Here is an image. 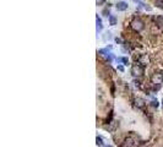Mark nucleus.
Instances as JSON below:
<instances>
[{
    "label": "nucleus",
    "instance_id": "obj_8",
    "mask_svg": "<svg viewBox=\"0 0 163 147\" xmlns=\"http://www.w3.org/2000/svg\"><path fill=\"white\" fill-rule=\"evenodd\" d=\"M108 18H109V23H110V25H112V26L117 25V18L114 17L113 15H110V16H109V17H108Z\"/></svg>",
    "mask_w": 163,
    "mask_h": 147
},
{
    "label": "nucleus",
    "instance_id": "obj_13",
    "mask_svg": "<svg viewBox=\"0 0 163 147\" xmlns=\"http://www.w3.org/2000/svg\"><path fill=\"white\" fill-rule=\"evenodd\" d=\"M151 105H152V107H155V108H158V105H160V103H158V100L153 99L152 102H151Z\"/></svg>",
    "mask_w": 163,
    "mask_h": 147
},
{
    "label": "nucleus",
    "instance_id": "obj_12",
    "mask_svg": "<svg viewBox=\"0 0 163 147\" xmlns=\"http://www.w3.org/2000/svg\"><path fill=\"white\" fill-rule=\"evenodd\" d=\"M118 61H123L125 65H128L129 59H128V58H119V59H118Z\"/></svg>",
    "mask_w": 163,
    "mask_h": 147
},
{
    "label": "nucleus",
    "instance_id": "obj_16",
    "mask_svg": "<svg viewBox=\"0 0 163 147\" xmlns=\"http://www.w3.org/2000/svg\"><path fill=\"white\" fill-rule=\"evenodd\" d=\"M115 42H117V43H121V40H120V38H115Z\"/></svg>",
    "mask_w": 163,
    "mask_h": 147
},
{
    "label": "nucleus",
    "instance_id": "obj_14",
    "mask_svg": "<svg viewBox=\"0 0 163 147\" xmlns=\"http://www.w3.org/2000/svg\"><path fill=\"white\" fill-rule=\"evenodd\" d=\"M104 1H106V0H96L97 5H102V4H104Z\"/></svg>",
    "mask_w": 163,
    "mask_h": 147
},
{
    "label": "nucleus",
    "instance_id": "obj_15",
    "mask_svg": "<svg viewBox=\"0 0 163 147\" xmlns=\"http://www.w3.org/2000/svg\"><path fill=\"white\" fill-rule=\"evenodd\" d=\"M118 69H119V70H120V71H124V68H123V66H121V65H119V66H118Z\"/></svg>",
    "mask_w": 163,
    "mask_h": 147
},
{
    "label": "nucleus",
    "instance_id": "obj_4",
    "mask_svg": "<svg viewBox=\"0 0 163 147\" xmlns=\"http://www.w3.org/2000/svg\"><path fill=\"white\" fill-rule=\"evenodd\" d=\"M102 29H103L102 20H101V17H99L98 15H97V16H96V31H97V33L102 32Z\"/></svg>",
    "mask_w": 163,
    "mask_h": 147
},
{
    "label": "nucleus",
    "instance_id": "obj_11",
    "mask_svg": "<svg viewBox=\"0 0 163 147\" xmlns=\"http://www.w3.org/2000/svg\"><path fill=\"white\" fill-rule=\"evenodd\" d=\"M132 146V140L131 139H126L125 140V147H131Z\"/></svg>",
    "mask_w": 163,
    "mask_h": 147
},
{
    "label": "nucleus",
    "instance_id": "obj_6",
    "mask_svg": "<svg viewBox=\"0 0 163 147\" xmlns=\"http://www.w3.org/2000/svg\"><path fill=\"white\" fill-rule=\"evenodd\" d=\"M145 104H146V102H145V99H142V98H136V99H135V105L137 108H140V109H142V108L145 107Z\"/></svg>",
    "mask_w": 163,
    "mask_h": 147
},
{
    "label": "nucleus",
    "instance_id": "obj_17",
    "mask_svg": "<svg viewBox=\"0 0 163 147\" xmlns=\"http://www.w3.org/2000/svg\"><path fill=\"white\" fill-rule=\"evenodd\" d=\"M103 147H113V146H110V145H108V146H103Z\"/></svg>",
    "mask_w": 163,
    "mask_h": 147
},
{
    "label": "nucleus",
    "instance_id": "obj_7",
    "mask_svg": "<svg viewBox=\"0 0 163 147\" xmlns=\"http://www.w3.org/2000/svg\"><path fill=\"white\" fill-rule=\"evenodd\" d=\"M155 21H156L157 25H160L163 27V15H160V16H156L155 17Z\"/></svg>",
    "mask_w": 163,
    "mask_h": 147
},
{
    "label": "nucleus",
    "instance_id": "obj_3",
    "mask_svg": "<svg viewBox=\"0 0 163 147\" xmlns=\"http://www.w3.org/2000/svg\"><path fill=\"white\" fill-rule=\"evenodd\" d=\"M151 82H152L153 85L161 86L163 83V74L162 72H155V74L151 76Z\"/></svg>",
    "mask_w": 163,
    "mask_h": 147
},
{
    "label": "nucleus",
    "instance_id": "obj_2",
    "mask_svg": "<svg viewBox=\"0 0 163 147\" xmlns=\"http://www.w3.org/2000/svg\"><path fill=\"white\" fill-rule=\"evenodd\" d=\"M130 26H131V28L134 29L135 32H141L142 29H144V27H145L144 22H142L140 18H134V20L131 21Z\"/></svg>",
    "mask_w": 163,
    "mask_h": 147
},
{
    "label": "nucleus",
    "instance_id": "obj_18",
    "mask_svg": "<svg viewBox=\"0 0 163 147\" xmlns=\"http://www.w3.org/2000/svg\"><path fill=\"white\" fill-rule=\"evenodd\" d=\"M162 105H163V100H162Z\"/></svg>",
    "mask_w": 163,
    "mask_h": 147
},
{
    "label": "nucleus",
    "instance_id": "obj_9",
    "mask_svg": "<svg viewBox=\"0 0 163 147\" xmlns=\"http://www.w3.org/2000/svg\"><path fill=\"white\" fill-rule=\"evenodd\" d=\"M155 4H156L157 7H160L163 10V0H155Z\"/></svg>",
    "mask_w": 163,
    "mask_h": 147
},
{
    "label": "nucleus",
    "instance_id": "obj_1",
    "mask_svg": "<svg viewBox=\"0 0 163 147\" xmlns=\"http://www.w3.org/2000/svg\"><path fill=\"white\" fill-rule=\"evenodd\" d=\"M144 65H141L140 63H136L131 66V75L134 77H140V76L144 75Z\"/></svg>",
    "mask_w": 163,
    "mask_h": 147
},
{
    "label": "nucleus",
    "instance_id": "obj_5",
    "mask_svg": "<svg viewBox=\"0 0 163 147\" xmlns=\"http://www.w3.org/2000/svg\"><path fill=\"white\" fill-rule=\"evenodd\" d=\"M117 10L118 11H125L128 9V3H125V1H120V3L117 4Z\"/></svg>",
    "mask_w": 163,
    "mask_h": 147
},
{
    "label": "nucleus",
    "instance_id": "obj_10",
    "mask_svg": "<svg viewBox=\"0 0 163 147\" xmlns=\"http://www.w3.org/2000/svg\"><path fill=\"white\" fill-rule=\"evenodd\" d=\"M96 144H97V146L103 147V140H102V137H99V136L96 137Z\"/></svg>",
    "mask_w": 163,
    "mask_h": 147
}]
</instances>
